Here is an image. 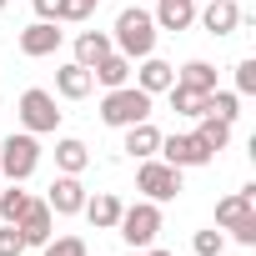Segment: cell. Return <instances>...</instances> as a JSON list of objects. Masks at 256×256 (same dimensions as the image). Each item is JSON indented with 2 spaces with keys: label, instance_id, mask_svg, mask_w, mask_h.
I'll use <instances>...</instances> for the list:
<instances>
[{
  "label": "cell",
  "instance_id": "cell-1",
  "mask_svg": "<svg viewBox=\"0 0 256 256\" xmlns=\"http://www.w3.org/2000/svg\"><path fill=\"white\" fill-rule=\"evenodd\" d=\"M126 60H146L151 50H156V16L151 10H141V6H126L120 16H116V40H110Z\"/></svg>",
  "mask_w": 256,
  "mask_h": 256
},
{
  "label": "cell",
  "instance_id": "cell-2",
  "mask_svg": "<svg viewBox=\"0 0 256 256\" xmlns=\"http://www.w3.org/2000/svg\"><path fill=\"white\" fill-rule=\"evenodd\" d=\"M100 120L116 126V131H126V126H136V120H151V96L141 86H116L100 100Z\"/></svg>",
  "mask_w": 256,
  "mask_h": 256
},
{
  "label": "cell",
  "instance_id": "cell-3",
  "mask_svg": "<svg viewBox=\"0 0 256 256\" xmlns=\"http://www.w3.org/2000/svg\"><path fill=\"white\" fill-rule=\"evenodd\" d=\"M116 231L126 236V246H131V251H146V246L161 236V206H156V201L120 206V221H116Z\"/></svg>",
  "mask_w": 256,
  "mask_h": 256
},
{
  "label": "cell",
  "instance_id": "cell-4",
  "mask_svg": "<svg viewBox=\"0 0 256 256\" xmlns=\"http://www.w3.org/2000/svg\"><path fill=\"white\" fill-rule=\"evenodd\" d=\"M36 166H40V141H36L30 131L0 141V176H6V181H20V186H26V181L36 176Z\"/></svg>",
  "mask_w": 256,
  "mask_h": 256
},
{
  "label": "cell",
  "instance_id": "cell-5",
  "mask_svg": "<svg viewBox=\"0 0 256 256\" xmlns=\"http://www.w3.org/2000/svg\"><path fill=\"white\" fill-rule=\"evenodd\" d=\"M136 191L161 206V201H176L186 186H181V171H176V166H166V161L151 156V161H141V171H136Z\"/></svg>",
  "mask_w": 256,
  "mask_h": 256
},
{
  "label": "cell",
  "instance_id": "cell-6",
  "mask_svg": "<svg viewBox=\"0 0 256 256\" xmlns=\"http://www.w3.org/2000/svg\"><path fill=\"white\" fill-rule=\"evenodd\" d=\"M20 126H26V131L30 136H50L56 131V126H60V110H56V96L50 90H40V86H30L26 96H20Z\"/></svg>",
  "mask_w": 256,
  "mask_h": 256
},
{
  "label": "cell",
  "instance_id": "cell-7",
  "mask_svg": "<svg viewBox=\"0 0 256 256\" xmlns=\"http://www.w3.org/2000/svg\"><path fill=\"white\" fill-rule=\"evenodd\" d=\"M16 231L26 236V246H46V241L56 236V211H50L46 201H36V196H30V201H26V211L16 216Z\"/></svg>",
  "mask_w": 256,
  "mask_h": 256
},
{
  "label": "cell",
  "instance_id": "cell-8",
  "mask_svg": "<svg viewBox=\"0 0 256 256\" xmlns=\"http://www.w3.org/2000/svg\"><path fill=\"white\" fill-rule=\"evenodd\" d=\"M156 156H161L166 166H176V171H186V166H206V161H211V151H206L196 136H161Z\"/></svg>",
  "mask_w": 256,
  "mask_h": 256
},
{
  "label": "cell",
  "instance_id": "cell-9",
  "mask_svg": "<svg viewBox=\"0 0 256 256\" xmlns=\"http://www.w3.org/2000/svg\"><path fill=\"white\" fill-rule=\"evenodd\" d=\"M56 50H60V26L56 20H30L20 30V56L40 60V56H56Z\"/></svg>",
  "mask_w": 256,
  "mask_h": 256
},
{
  "label": "cell",
  "instance_id": "cell-10",
  "mask_svg": "<svg viewBox=\"0 0 256 256\" xmlns=\"http://www.w3.org/2000/svg\"><path fill=\"white\" fill-rule=\"evenodd\" d=\"M46 206L56 211V216H76L80 206H86V186H80V176H56L50 181V191H46Z\"/></svg>",
  "mask_w": 256,
  "mask_h": 256
},
{
  "label": "cell",
  "instance_id": "cell-11",
  "mask_svg": "<svg viewBox=\"0 0 256 256\" xmlns=\"http://www.w3.org/2000/svg\"><path fill=\"white\" fill-rule=\"evenodd\" d=\"M136 86H141L146 96H166V90L176 86V66H171V60H161V56H146V60H141V70H136Z\"/></svg>",
  "mask_w": 256,
  "mask_h": 256
},
{
  "label": "cell",
  "instance_id": "cell-12",
  "mask_svg": "<svg viewBox=\"0 0 256 256\" xmlns=\"http://www.w3.org/2000/svg\"><path fill=\"white\" fill-rule=\"evenodd\" d=\"M131 70H136V60H126L120 50H110V56H100L90 66V80H100L106 90H116V86H131Z\"/></svg>",
  "mask_w": 256,
  "mask_h": 256
},
{
  "label": "cell",
  "instance_id": "cell-13",
  "mask_svg": "<svg viewBox=\"0 0 256 256\" xmlns=\"http://www.w3.org/2000/svg\"><path fill=\"white\" fill-rule=\"evenodd\" d=\"M201 26H206V36H231L241 26V6L236 0H211V6L201 10Z\"/></svg>",
  "mask_w": 256,
  "mask_h": 256
},
{
  "label": "cell",
  "instance_id": "cell-14",
  "mask_svg": "<svg viewBox=\"0 0 256 256\" xmlns=\"http://www.w3.org/2000/svg\"><path fill=\"white\" fill-rule=\"evenodd\" d=\"M156 146H161V131H156V126L151 120H136V126H126V156H136V161H151L156 156Z\"/></svg>",
  "mask_w": 256,
  "mask_h": 256
},
{
  "label": "cell",
  "instance_id": "cell-15",
  "mask_svg": "<svg viewBox=\"0 0 256 256\" xmlns=\"http://www.w3.org/2000/svg\"><path fill=\"white\" fill-rule=\"evenodd\" d=\"M86 221L96 226V231H116V221H120V196H110V191H100V196H86Z\"/></svg>",
  "mask_w": 256,
  "mask_h": 256
},
{
  "label": "cell",
  "instance_id": "cell-16",
  "mask_svg": "<svg viewBox=\"0 0 256 256\" xmlns=\"http://www.w3.org/2000/svg\"><path fill=\"white\" fill-rule=\"evenodd\" d=\"M196 20V0H156V30H186Z\"/></svg>",
  "mask_w": 256,
  "mask_h": 256
},
{
  "label": "cell",
  "instance_id": "cell-17",
  "mask_svg": "<svg viewBox=\"0 0 256 256\" xmlns=\"http://www.w3.org/2000/svg\"><path fill=\"white\" fill-rule=\"evenodd\" d=\"M90 86H96V80H90V70H86V66H76V60L56 70V90H60L66 100H86V96H90Z\"/></svg>",
  "mask_w": 256,
  "mask_h": 256
},
{
  "label": "cell",
  "instance_id": "cell-18",
  "mask_svg": "<svg viewBox=\"0 0 256 256\" xmlns=\"http://www.w3.org/2000/svg\"><path fill=\"white\" fill-rule=\"evenodd\" d=\"M256 211V186H241L236 196H226L221 206H216V226H236L241 216H251Z\"/></svg>",
  "mask_w": 256,
  "mask_h": 256
},
{
  "label": "cell",
  "instance_id": "cell-19",
  "mask_svg": "<svg viewBox=\"0 0 256 256\" xmlns=\"http://www.w3.org/2000/svg\"><path fill=\"white\" fill-rule=\"evenodd\" d=\"M110 50H116V46H110V36H100V30H80V36H76V66H86V70H90L100 56H110Z\"/></svg>",
  "mask_w": 256,
  "mask_h": 256
},
{
  "label": "cell",
  "instance_id": "cell-20",
  "mask_svg": "<svg viewBox=\"0 0 256 256\" xmlns=\"http://www.w3.org/2000/svg\"><path fill=\"white\" fill-rule=\"evenodd\" d=\"M176 86H186V90H201V96H211V90H216V66H206V60H186V66L176 70Z\"/></svg>",
  "mask_w": 256,
  "mask_h": 256
},
{
  "label": "cell",
  "instance_id": "cell-21",
  "mask_svg": "<svg viewBox=\"0 0 256 256\" xmlns=\"http://www.w3.org/2000/svg\"><path fill=\"white\" fill-rule=\"evenodd\" d=\"M56 166H60L66 176H80V171L90 166V151H86V141H76V136L56 141Z\"/></svg>",
  "mask_w": 256,
  "mask_h": 256
},
{
  "label": "cell",
  "instance_id": "cell-22",
  "mask_svg": "<svg viewBox=\"0 0 256 256\" xmlns=\"http://www.w3.org/2000/svg\"><path fill=\"white\" fill-rule=\"evenodd\" d=\"M196 120H201V126H196L191 136H196L211 156H216V151H226V141H231V120H216V116H196Z\"/></svg>",
  "mask_w": 256,
  "mask_h": 256
},
{
  "label": "cell",
  "instance_id": "cell-23",
  "mask_svg": "<svg viewBox=\"0 0 256 256\" xmlns=\"http://www.w3.org/2000/svg\"><path fill=\"white\" fill-rule=\"evenodd\" d=\"M201 116L236 120V116H241V96H236V90H211V96H206V106H201Z\"/></svg>",
  "mask_w": 256,
  "mask_h": 256
},
{
  "label": "cell",
  "instance_id": "cell-24",
  "mask_svg": "<svg viewBox=\"0 0 256 256\" xmlns=\"http://www.w3.org/2000/svg\"><path fill=\"white\" fill-rule=\"evenodd\" d=\"M166 96H171V110L176 116H201V106H206V96L201 90H186V86H171Z\"/></svg>",
  "mask_w": 256,
  "mask_h": 256
},
{
  "label": "cell",
  "instance_id": "cell-25",
  "mask_svg": "<svg viewBox=\"0 0 256 256\" xmlns=\"http://www.w3.org/2000/svg\"><path fill=\"white\" fill-rule=\"evenodd\" d=\"M26 201H30V191H20V181H10V191H0V221H16L26 211Z\"/></svg>",
  "mask_w": 256,
  "mask_h": 256
},
{
  "label": "cell",
  "instance_id": "cell-26",
  "mask_svg": "<svg viewBox=\"0 0 256 256\" xmlns=\"http://www.w3.org/2000/svg\"><path fill=\"white\" fill-rule=\"evenodd\" d=\"M40 256H86V241L80 236H50L40 246Z\"/></svg>",
  "mask_w": 256,
  "mask_h": 256
},
{
  "label": "cell",
  "instance_id": "cell-27",
  "mask_svg": "<svg viewBox=\"0 0 256 256\" xmlns=\"http://www.w3.org/2000/svg\"><path fill=\"white\" fill-rule=\"evenodd\" d=\"M191 246H196V256H221V251H226V236L211 226V231H196V241H191Z\"/></svg>",
  "mask_w": 256,
  "mask_h": 256
},
{
  "label": "cell",
  "instance_id": "cell-28",
  "mask_svg": "<svg viewBox=\"0 0 256 256\" xmlns=\"http://www.w3.org/2000/svg\"><path fill=\"white\" fill-rule=\"evenodd\" d=\"M26 251V236L16 231V221H6V226H0V256H20Z\"/></svg>",
  "mask_w": 256,
  "mask_h": 256
},
{
  "label": "cell",
  "instance_id": "cell-29",
  "mask_svg": "<svg viewBox=\"0 0 256 256\" xmlns=\"http://www.w3.org/2000/svg\"><path fill=\"white\" fill-rule=\"evenodd\" d=\"M236 96H256V60L236 66Z\"/></svg>",
  "mask_w": 256,
  "mask_h": 256
},
{
  "label": "cell",
  "instance_id": "cell-30",
  "mask_svg": "<svg viewBox=\"0 0 256 256\" xmlns=\"http://www.w3.org/2000/svg\"><path fill=\"white\" fill-rule=\"evenodd\" d=\"M226 231H231L241 246H256V211H251V216H241V221H236V226H226Z\"/></svg>",
  "mask_w": 256,
  "mask_h": 256
},
{
  "label": "cell",
  "instance_id": "cell-31",
  "mask_svg": "<svg viewBox=\"0 0 256 256\" xmlns=\"http://www.w3.org/2000/svg\"><path fill=\"white\" fill-rule=\"evenodd\" d=\"M60 16H66V0H36V20H56L60 26Z\"/></svg>",
  "mask_w": 256,
  "mask_h": 256
},
{
  "label": "cell",
  "instance_id": "cell-32",
  "mask_svg": "<svg viewBox=\"0 0 256 256\" xmlns=\"http://www.w3.org/2000/svg\"><path fill=\"white\" fill-rule=\"evenodd\" d=\"M86 16H90L86 0H66V16H60V20H86Z\"/></svg>",
  "mask_w": 256,
  "mask_h": 256
},
{
  "label": "cell",
  "instance_id": "cell-33",
  "mask_svg": "<svg viewBox=\"0 0 256 256\" xmlns=\"http://www.w3.org/2000/svg\"><path fill=\"white\" fill-rule=\"evenodd\" d=\"M141 256H176V251H166V246H156V241H151V246H146Z\"/></svg>",
  "mask_w": 256,
  "mask_h": 256
},
{
  "label": "cell",
  "instance_id": "cell-34",
  "mask_svg": "<svg viewBox=\"0 0 256 256\" xmlns=\"http://www.w3.org/2000/svg\"><path fill=\"white\" fill-rule=\"evenodd\" d=\"M86 6H90V10H96V6H100V0H86Z\"/></svg>",
  "mask_w": 256,
  "mask_h": 256
},
{
  "label": "cell",
  "instance_id": "cell-35",
  "mask_svg": "<svg viewBox=\"0 0 256 256\" xmlns=\"http://www.w3.org/2000/svg\"><path fill=\"white\" fill-rule=\"evenodd\" d=\"M6 6H10V0H0V10H6Z\"/></svg>",
  "mask_w": 256,
  "mask_h": 256
},
{
  "label": "cell",
  "instance_id": "cell-36",
  "mask_svg": "<svg viewBox=\"0 0 256 256\" xmlns=\"http://www.w3.org/2000/svg\"><path fill=\"white\" fill-rule=\"evenodd\" d=\"M131 256H141V251H131Z\"/></svg>",
  "mask_w": 256,
  "mask_h": 256
}]
</instances>
